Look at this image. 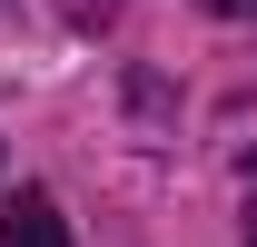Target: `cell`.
<instances>
[{"label":"cell","instance_id":"3","mask_svg":"<svg viewBox=\"0 0 257 247\" xmlns=\"http://www.w3.org/2000/svg\"><path fill=\"white\" fill-rule=\"evenodd\" d=\"M247 247H257V208H247Z\"/></svg>","mask_w":257,"mask_h":247},{"label":"cell","instance_id":"2","mask_svg":"<svg viewBox=\"0 0 257 247\" xmlns=\"http://www.w3.org/2000/svg\"><path fill=\"white\" fill-rule=\"evenodd\" d=\"M198 10H218V20H257V0H198Z\"/></svg>","mask_w":257,"mask_h":247},{"label":"cell","instance_id":"1","mask_svg":"<svg viewBox=\"0 0 257 247\" xmlns=\"http://www.w3.org/2000/svg\"><path fill=\"white\" fill-rule=\"evenodd\" d=\"M0 247H69L60 198H50V188H20V198H10V217H0Z\"/></svg>","mask_w":257,"mask_h":247}]
</instances>
